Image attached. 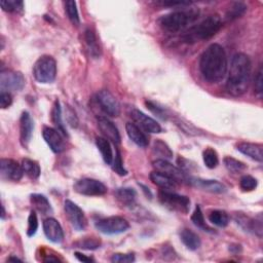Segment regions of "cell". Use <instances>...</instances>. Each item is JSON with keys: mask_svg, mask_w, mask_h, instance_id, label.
Returning <instances> with one entry per match:
<instances>
[{"mask_svg": "<svg viewBox=\"0 0 263 263\" xmlns=\"http://www.w3.org/2000/svg\"><path fill=\"white\" fill-rule=\"evenodd\" d=\"M126 131L129 136V138L135 143V144L139 147H147L149 144V141L147 136L142 132V130L136 126L135 124L128 123L126 125Z\"/></svg>", "mask_w": 263, "mask_h": 263, "instance_id": "44dd1931", "label": "cell"}, {"mask_svg": "<svg viewBox=\"0 0 263 263\" xmlns=\"http://www.w3.org/2000/svg\"><path fill=\"white\" fill-rule=\"evenodd\" d=\"M203 159L206 166L209 169H215L219 163L218 154L213 148H207L203 152Z\"/></svg>", "mask_w": 263, "mask_h": 263, "instance_id": "d590c367", "label": "cell"}, {"mask_svg": "<svg viewBox=\"0 0 263 263\" xmlns=\"http://www.w3.org/2000/svg\"><path fill=\"white\" fill-rule=\"evenodd\" d=\"M13 103V97L9 92H2L0 94V107L3 109L9 108Z\"/></svg>", "mask_w": 263, "mask_h": 263, "instance_id": "7dc6e473", "label": "cell"}, {"mask_svg": "<svg viewBox=\"0 0 263 263\" xmlns=\"http://www.w3.org/2000/svg\"><path fill=\"white\" fill-rule=\"evenodd\" d=\"M42 136L53 152L61 153L66 149V143L64 140L65 137L57 129L44 127L42 131Z\"/></svg>", "mask_w": 263, "mask_h": 263, "instance_id": "9a60e30c", "label": "cell"}, {"mask_svg": "<svg viewBox=\"0 0 263 263\" xmlns=\"http://www.w3.org/2000/svg\"><path fill=\"white\" fill-rule=\"evenodd\" d=\"M158 200L162 206L171 211L187 214L190 209V200L185 196H180L170 190H160Z\"/></svg>", "mask_w": 263, "mask_h": 263, "instance_id": "8992f818", "label": "cell"}, {"mask_svg": "<svg viewBox=\"0 0 263 263\" xmlns=\"http://www.w3.org/2000/svg\"><path fill=\"white\" fill-rule=\"evenodd\" d=\"M52 122L54 123V125L56 126L57 130L64 136V137H68V133L65 129V126L63 124L62 121V109H61V105L60 102L57 100L54 104V107L52 109Z\"/></svg>", "mask_w": 263, "mask_h": 263, "instance_id": "f1b7e54d", "label": "cell"}, {"mask_svg": "<svg viewBox=\"0 0 263 263\" xmlns=\"http://www.w3.org/2000/svg\"><path fill=\"white\" fill-rule=\"evenodd\" d=\"M97 122L101 133L107 140L111 141L114 144H119V143H121V134H119L117 128L110 119H108L105 116H99Z\"/></svg>", "mask_w": 263, "mask_h": 263, "instance_id": "d6986e66", "label": "cell"}, {"mask_svg": "<svg viewBox=\"0 0 263 263\" xmlns=\"http://www.w3.org/2000/svg\"><path fill=\"white\" fill-rule=\"evenodd\" d=\"M257 185H258L257 180L250 175H245L241 178L240 186L243 191H252L257 187Z\"/></svg>", "mask_w": 263, "mask_h": 263, "instance_id": "ab89813d", "label": "cell"}, {"mask_svg": "<svg viewBox=\"0 0 263 263\" xmlns=\"http://www.w3.org/2000/svg\"><path fill=\"white\" fill-rule=\"evenodd\" d=\"M8 261H22L20 258H18V257H14V256H12V257H10L9 259H8Z\"/></svg>", "mask_w": 263, "mask_h": 263, "instance_id": "f5cc1de1", "label": "cell"}, {"mask_svg": "<svg viewBox=\"0 0 263 263\" xmlns=\"http://www.w3.org/2000/svg\"><path fill=\"white\" fill-rule=\"evenodd\" d=\"M111 261L113 263H131L135 261V255L134 254H121L116 253L111 257Z\"/></svg>", "mask_w": 263, "mask_h": 263, "instance_id": "f6af8a7d", "label": "cell"}, {"mask_svg": "<svg viewBox=\"0 0 263 263\" xmlns=\"http://www.w3.org/2000/svg\"><path fill=\"white\" fill-rule=\"evenodd\" d=\"M157 5H160L162 7H170V8H176V7H187L190 6L191 3L189 2H173V0H169V2H159Z\"/></svg>", "mask_w": 263, "mask_h": 263, "instance_id": "c3c4849f", "label": "cell"}, {"mask_svg": "<svg viewBox=\"0 0 263 263\" xmlns=\"http://www.w3.org/2000/svg\"><path fill=\"white\" fill-rule=\"evenodd\" d=\"M180 238L182 243L185 245V247L190 251L198 250L202 245L200 236L195 231L190 230L188 228H184L180 232Z\"/></svg>", "mask_w": 263, "mask_h": 263, "instance_id": "603a6c76", "label": "cell"}, {"mask_svg": "<svg viewBox=\"0 0 263 263\" xmlns=\"http://www.w3.org/2000/svg\"><path fill=\"white\" fill-rule=\"evenodd\" d=\"M251 60L243 53L232 57L229 75L225 84L226 92L233 97H241L249 87L251 78Z\"/></svg>", "mask_w": 263, "mask_h": 263, "instance_id": "7a4b0ae2", "label": "cell"}, {"mask_svg": "<svg viewBox=\"0 0 263 263\" xmlns=\"http://www.w3.org/2000/svg\"><path fill=\"white\" fill-rule=\"evenodd\" d=\"M66 121L72 128H77L78 126V118L76 116L75 111L70 106L66 107Z\"/></svg>", "mask_w": 263, "mask_h": 263, "instance_id": "bcb514c9", "label": "cell"}, {"mask_svg": "<svg viewBox=\"0 0 263 263\" xmlns=\"http://www.w3.org/2000/svg\"><path fill=\"white\" fill-rule=\"evenodd\" d=\"M84 40L87 45L91 56L94 59H98L101 56V47L98 43L97 37H96L95 32L92 29H86L84 32Z\"/></svg>", "mask_w": 263, "mask_h": 263, "instance_id": "d4e9b609", "label": "cell"}, {"mask_svg": "<svg viewBox=\"0 0 263 263\" xmlns=\"http://www.w3.org/2000/svg\"><path fill=\"white\" fill-rule=\"evenodd\" d=\"M22 168L24 171V174H26L30 179L35 180L39 178L40 176V166L37 161L30 159V158H24L22 160Z\"/></svg>", "mask_w": 263, "mask_h": 263, "instance_id": "83f0119b", "label": "cell"}, {"mask_svg": "<svg viewBox=\"0 0 263 263\" xmlns=\"http://www.w3.org/2000/svg\"><path fill=\"white\" fill-rule=\"evenodd\" d=\"M57 63L51 56L40 57L33 66V76L40 83H51L56 79Z\"/></svg>", "mask_w": 263, "mask_h": 263, "instance_id": "5b68a950", "label": "cell"}, {"mask_svg": "<svg viewBox=\"0 0 263 263\" xmlns=\"http://www.w3.org/2000/svg\"><path fill=\"white\" fill-rule=\"evenodd\" d=\"M24 175L22 164L11 158L0 160V176L4 180L19 182Z\"/></svg>", "mask_w": 263, "mask_h": 263, "instance_id": "4fadbf2b", "label": "cell"}, {"mask_svg": "<svg viewBox=\"0 0 263 263\" xmlns=\"http://www.w3.org/2000/svg\"><path fill=\"white\" fill-rule=\"evenodd\" d=\"M43 231L47 240L55 244H60L64 240L63 228L54 218H47L43 221Z\"/></svg>", "mask_w": 263, "mask_h": 263, "instance_id": "ac0fdd59", "label": "cell"}, {"mask_svg": "<svg viewBox=\"0 0 263 263\" xmlns=\"http://www.w3.org/2000/svg\"><path fill=\"white\" fill-rule=\"evenodd\" d=\"M64 6H65V12H66L70 22L72 23L73 25L78 26L80 24V19H79L76 3L73 2V0H69V2H66L64 4Z\"/></svg>", "mask_w": 263, "mask_h": 263, "instance_id": "d6a6232c", "label": "cell"}, {"mask_svg": "<svg viewBox=\"0 0 263 263\" xmlns=\"http://www.w3.org/2000/svg\"><path fill=\"white\" fill-rule=\"evenodd\" d=\"M34 129V123L29 112H23L20 118V141L24 148H28Z\"/></svg>", "mask_w": 263, "mask_h": 263, "instance_id": "2e32d148", "label": "cell"}, {"mask_svg": "<svg viewBox=\"0 0 263 263\" xmlns=\"http://www.w3.org/2000/svg\"><path fill=\"white\" fill-rule=\"evenodd\" d=\"M74 255H75V257H76L79 261H81V262H93V261H94L93 258L86 257L85 255H83V254H81V253H79V252H75Z\"/></svg>", "mask_w": 263, "mask_h": 263, "instance_id": "681fc988", "label": "cell"}, {"mask_svg": "<svg viewBox=\"0 0 263 263\" xmlns=\"http://www.w3.org/2000/svg\"><path fill=\"white\" fill-rule=\"evenodd\" d=\"M153 153L159 156L158 159L169 160L173 157V151L166 143L161 140H155L153 143Z\"/></svg>", "mask_w": 263, "mask_h": 263, "instance_id": "f546056e", "label": "cell"}, {"mask_svg": "<svg viewBox=\"0 0 263 263\" xmlns=\"http://www.w3.org/2000/svg\"><path fill=\"white\" fill-rule=\"evenodd\" d=\"M74 245L77 248H80L83 250H96V249L100 248L101 242H100V240H98V238H96V237H85V238H83V240L76 242Z\"/></svg>", "mask_w": 263, "mask_h": 263, "instance_id": "f35d334b", "label": "cell"}, {"mask_svg": "<svg viewBox=\"0 0 263 263\" xmlns=\"http://www.w3.org/2000/svg\"><path fill=\"white\" fill-rule=\"evenodd\" d=\"M247 11V7L243 3H234L229 10L226 12L225 20L226 22H232L238 18H241Z\"/></svg>", "mask_w": 263, "mask_h": 263, "instance_id": "1f68e13d", "label": "cell"}, {"mask_svg": "<svg viewBox=\"0 0 263 263\" xmlns=\"http://www.w3.org/2000/svg\"><path fill=\"white\" fill-rule=\"evenodd\" d=\"M150 180L160 187L163 190H170V189H176L178 186V182L174 180L173 178L169 177L168 175H165L163 173H160L158 171H154L150 174Z\"/></svg>", "mask_w": 263, "mask_h": 263, "instance_id": "7402d4cb", "label": "cell"}, {"mask_svg": "<svg viewBox=\"0 0 263 263\" xmlns=\"http://www.w3.org/2000/svg\"><path fill=\"white\" fill-rule=\"evenodd\" d=\"M209 221L218 227H226L229 223V217L225 211L215 210L209 214Z\"/></svg>", "mask_w": 263, "mask_h": 263, "instance_id": "4dcf8cb0", "label": "cell"}, {"mask_svg": "<svg viewBox=\"0 0 263 263\" xmlns=\"http://www.w3.org/2000/svg\"><path fill=\"white\" fill-rule=\"evenodd\" d=\"M96 228L104 234H119L130 228V223L123 217L112 216L103 218L95 223Z\"/></svg>", "mask_w": 263, "mask_h": 263, "instance_id": "52a82bcc", "label": "cell"}, {"mask_svg": "<svg viewBox=\"0 0 263 263\" xmlns=\"http://www.w3.org/2000/svg\"><path fill=\"white\" fill-rule=\"evenodd\" d=\"M64 209H65L66 216H67L69 222L71 223V225L73 226V228L76 229L77 231L84 230L86 227L87 221H86L83 211L76 204H74L73 202H71L69 200L65 201Z\"/></svg>", "mask_w": 263, "mask_h": 263, "instance_id": "30bf717a", "label": "cell"}, {"mask_svg": "<svg viewBox=\"0 0 263 263\" xmlns=\"http://www.w3.org/2000/svg\"><path fill=\"white\" fill-rule=\"evenodd\" d=\"M96 145H97L99 151L101 152L105 163L111 165L113 161V151L109 140L103 137H97L96 138Z\"/></svg>", "mask_w": 263, "mask_h": 263, "instance_id": "cb8c5ba5", "label": "cell"}, {"mask_svg": "<svg viewBox=\"0 0 263 263\" xmlns=\"http://www.w3.org/2000/svg\"><path fill=\"white\" fill-rule=\"evenodd\" d=\"M187 183L212 194H224L226 191V186L216 180H205L197 177H188Z\"/></svg>", "mask_w": 263, "mask_h": 263, "instance_id": "e0dca14e", "label": "cell"}, {"mask_svg": "<svg viewBox=\"0 0 263 263\" xmlns=\"http://www.w3.org/2000/svg\"><path fill=\"white\" fill-rule=\"evenodd\" d=\"M154 169L160 173L168 175L169 177L176 180L178 183L187 182L188 177L185 172H183L178 166L172 164L169 160L165 159H156L152 162Z\"/></svg>", "mask_w": 263, "mask_h": 263, "instance_id": "5bb4252c", "label": "cell"}, {"mask_svg": "<svg viewBox=\"0 0 263 263\" xmlns=\"http://www.w3.org/2000/svg\"><path fill=\"white\" fill-rule=\"evenodd\" d=\"M44 262H59L61 261L58 257H54V256H47L46 258L43 259Z\"/></svg>", "mask_w": 263, "mask_h": 263, "instance_id": "816d5d0a", "label": "cell"}, {"mask_svg": "<svg viewBox=\"0 0 263 263\" xmlns=\"http://www.w3.org/2000/svg\"><path fill=\"white\" fill-rule=\"evenodd\" d=\"M73 188L77 194L86 197H100L107 193V187L105 184L99 180L91 178H83L78 180L74 184Z\"/></svg>", "mask_w": 263, "mask_h": 263, "instance_id": "ba28073f", "label": "cell"}, {"mask_svg": "<svg viewBox=\"0 0 263 263\" xmlns=\"http://www.w3.org/2000/svg\"><path fill=\"white\" fill-rule=\"evenodd\" d=\"M112 169L113 171H115L118 175L121 176H126L128 174L127 170L124 168V162H123V159H122V156H121V153H119V151L117 150L116 151V155H115V158H113V161H112Z\"/></svg>", "mask_w": 263, "mask_h": 263, "instance_id": "60d3db41", "label": "cell"}, {"mask_svg": "<svg viewBox=\"0 0 263 263\" xmlns=\"http://www.w3.org/2000/svg\"><path fill=\"white\" fill-rule=\"evenodd\" d=\"M229 251L233 254H238L242 251V247L240 245H231L229 246Z\"/></svg>", "mask_w": 263, "mask_h": 263, "instance_id": "f907efd6", "label": "cell"}, {"mask_svg": "<svg viewBox=\"0 0 263 263\" xmlns=\"http://www.w3.org/2000/svg\"><path fill=\"white\" fill-rule=\"evenodd\" d=\"M115 198L119 203H122L125 206L131 207L136 202L137 194L133 188L123 187V188H118L115 191Z\"/></svg>", "mask_w": 263, "mask_h": 263, "instance_id": "4316f807", "label": "cell"}, {"mask_svg": "<svg viewBox=\"0 0 263 263\" xmlns=\"http://www.w3.org/2000/svg\"><path fill=\"white\" fill-rule=\"evenodd\" d=\"M200 70L204 78L211 82L221 81L227 72V57L223 47L218 43H213L202 54Z\"/></svg>", "mask_w": 263, "mask_h": 263, "instance_id": "6da1fadb", "label": "cell"}, {"mask_svg": "<svg viewBox=\"0 0 263 263\" xmlns=\"http://www.w3.org/2000/svg\"><path fill=\"white\" fill-rule=\"evenodd\" d=\"M234 220L245 231L254 232V219L246 216L243 213H235Z\"/></svg>", "mask_w": 263, "mask_h": 263, "instance_id": "8d00e7d4", "label": "cell"}, {"mask_svg": "<svg viewBox=\"0 0 263 263\" xmlns=\"http://www.w3.org/2000/svg\"><path fill=\"white\" fill-rule=\"evenodd\" d=\"M0 6L8 13H22L24 10V3L16 2V0H3L0 2Z\"/></svg>", "mask_w": 263, "mask_h": 263, "instance_id": "74e56055", "label": "cell"}, {"mask_svg": "<svg viewBox=\"0 0 263 263\" xmlns=\"http://www.w3.org/2000/svg\"><path fill=\"white\" fill-rule=\"evenodd\" d=\"M199 17V11H177L164 15L158 19V24L162 30L170 33H178L183 31L194 23Z\"/></svg>", "mask_w": 263, "mask_h": 263, "instance_id": "277c9868", "label": "cell"}, {"mask_svg": "<svg viewBox=\"0 0 263 263\" xmlns=\"http://www.w3.org/2000/svg\"><path fill=\"white\" fill-rule=\"evenodd\" d=\"M96 101H97V104L100 106L103 112L109 116L116 117L121 114V105H119L116 98L109 91H100L96 96Z\"/></svg>", "mask_w": 263, "mask_h": 263, "instance_id": "8fae6325", "label": "cell"}, {"mask_svg": "<svg viewBox=\"0 0 263 263\" xmlns=\"http://www.w3.org/2000/svg\"><path fill=\"white\" fill-rule=\"evenodd\" d=\"M30 202H31V205L33 206V208L36 211H38L39 213H41L42 215H49L53 212L49 200H47L42 195H39V194L31 195Z\"/></svg>", "mask_w": 263, "mask_h": 263, "instance_id": "484cf974", "label": "cell"}, {"mask_svg": "<svg viewBox=\"0 0 263 263\" xmlns=\"http://www.w3.org/2000/svg\"><path fill=\"white\" fill-rule=\"evenodd\" d=\"M222 27V21L219 16L212 15L200 22L198 25L190 27L182 36L186 43H196L212 38Z\"/></svg>", "mask_w": 263, "mask_h": 263, "instance_id": "3957f363", "label": "cell"}, {"mask_svg": "<svg viewBox=\"0 0 263 263\" xmlns=\"http://www.w3.org/2000/svg\"><path fill=\"white\" fill-rule=\"evenodd\" d=\"M191 221H193V223L197 227L201 228L202 230L208 231V232H213V229L206 224V221H205V218H204V214H203L202 209H201L200 206L196 207V210H195L194 214L191 215Z\"/></svg>", "mask_w": 263, "mask_h": 263, "instance_id": "e575fe53", "label": "cell"}, {"mask_svg": "<svg viewBox=\"0 0 263 263\" xmlns=\"http://www.w3.org/2000/svg\"><path fill=\"white\" fill-rule=\"evenodd\" d=\"M130 116L132 117L136 126H138L140 129L144 130L147 133L158 134L161 132V127L156 121H154L153 118L146 115L145 113H143L137 108L130 109Z\"/></svg>", "mask_w": 263, "mask_h": 263, "instance_id": "7c38bea8", "label": "cell"}, {"mask_svg": "<svg viewBox=\"0 0 263 263\" xmlns=\"http://www.w3.org/2000/svg\"><path fill=\"white\" fill-rule=\"evenodd\" d=\"M25 86V78L19 71L2 70L0 73V87L2 92H19Z\"/></svg>", "mask_w": 263, "mask_h": 263, "instance_id": "9c48e42d", "label": "cell"}, {"mask_svg": "<svg viewBox=\"0 0 263 263\" xmlns=\"http://www.w3.org/2000/svg\"><path fill=\"white\" fill-rule=\"evenodd\" d=\"M236 149L256 161L259 162L263 161V152H262L263 146L261 144H255V143H249V142H241L236 145Z\"/></svg>", "mask_w": 263, "mask_h": 263, "instance_id": "ffe728a7", "label": "cell"}, {"mask_svg": "<svg viewBox=\"0 0 263 263\" xmlns=\"http://www.w3.org/2000/svg\"><path fill=\"white\" fill-rule=\"evenodd\" d=\"M145 105L147 106V108H148L153 114H155L157 117H159L160 119H162V121H165L166 117H168V114H166L165 110H164L162 107L158 106L156 103H154V102H152V101H146V102H145Z\"/></svg>", "mask_w": 263, "mask_h": 263, "instance_id": "7bdbcfd3", "label": "cell"}, {"mask_svg": "<svg viewBox=\"0 0 263 263\" xmlns=\"http://www.w3.org/2000/svg\"><path fill=\"white\" fill-rule=\"evenodd\" d=\"M6 218V210H5V207L3 206V214H2V219L4 220Z\"/></svg>", "mask_w": 263, "mask_h": 263, "instance_id": "db71d44e", "label": "cell"}, {"mask_svg": "<svg viewBox=\"0 0 263 263\" xmlns=\"http://www.w3.org/2000/svg\"><path fill=\"white\" fill-rule=\"evenodd\" d=\"M225 168L233 174H237V173H242L243 171H245L247 169V165L242 162L241 160H237L231 156H226L223 160Z\"/></svg>", "mask_w": 263, "mask_h": 263, "instance_id": "836d02e7", "label": "cell"}, {"mask_svg": "<svg viewBox=\"0 0 263 263\" xmlns=\"http://www.w3.org/2000/svg\"><path fill=\"white\" fill-rule=\"evenodd\" d=\"M262 74H263V71H262V67H259L255 79H254V90H255V94L259 99L262 98V94H263V79H262Z\"/></svg>", "mask_w": 263, "mask_h": 263, "instance_id": "ee69618b", "label": "cell"}, {"mask_svg": "<svg viewBox=\"0 0 263 263\" xmlns=\"http://www.w3.org/2000/svg\"><path fill=\"white\" fill-rule=\"evenodd\" d=\"M38 229V219L35 211H31L28 217V228H27V235L34 236Z\"/></svg>", "mask_w": 263, "mask_h": 263, "instance_id": "b9f144b4", "label": "cell"}]
</instances>
